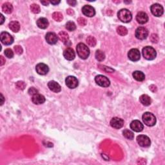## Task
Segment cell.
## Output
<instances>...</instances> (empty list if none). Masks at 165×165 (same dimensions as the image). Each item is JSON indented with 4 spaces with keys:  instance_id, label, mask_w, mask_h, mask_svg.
I'll return each instance as SVG.
<instances>
[{
    "instance_id": "52a82bcc",
    "label": "cell",
    "mask_w": 165,
    "mask_h": 165,
    "mask_svg": "<svg viewBox=\"0 0 165 165\" xmlns=\"http://www.w3.org/2000/svg\"><path fill=\"white\" fill-rule=\"evenodd\" d=\"M148 36V30L145 27L140 26L135 30V37L140 40H143L147 38Z\"/></svg>"
},
{
    "instance_id": "bcb514c9",
    "label": "cell",
    "mask_w": 165,
    "mask_h": 165,
    "mask_svg": "<svg viewBox=\"0 0 165 165\" xmlns=\"http://www.w3.org/2000/svg\"><path fill=\"white\" fill-rule=\"evenodd\" d=\"M1 99H2V101H1V105H2L3 104V100H4V97H3V95H2V94H1Z\"/></svg>"
},
{
    "instance_id": "d6a6232c",
    "label": "cell",
    "mask_w": 165,
    "mask_h": 165,
    "mask_svg": "<svg viewBox=\"0 0 165 165\" xmlns=\"http://www.w3.org/2000/svg\"><path fill=\"white\" fill-rule=\"evenodd\" d=\"M30 10L34 14H38L40 12V7L38 4H32L30 6Z\"/></svg>"
},
{
    "instance_id": "5bb4252c",
    "label": "cell",
    "mask_w": 165,
    "mask_h": 165,
    "mask_svg": "<svg viewBox=\"0 0 165 165\" xmlns=\"http://www.w3.org/2000/svg\"><path fill=\"white\" fill-rule=\"evenodd\" d=\"M144 126L142 124V123L138 120H134L131 122L130 123V128H131L133 131L136 132H140L143 130Z\"/></svg>"
},
{
    "instance_id": "60d3db41",
    "label": "cell",
    "mask_w": 165,
    "mask_h": 165,
    "mask_svg": "<svg viewBox=\"0 0 165 165\" xmlns=\"http://www.w3.org/2000/svg\"><path fill=\"white\" fill-rule=\"evenodd\" d=\"M5 63V60L2 55H1V56H0V65L3 66Z\"/></svg>"
},
{
    "instance_id": "f6af8a7d",
    "label": "cell",
    "mask_w": 165,
    "mask_h": 165,
    "mask_svg": "<svg viewBox=\"0 0 165 165\" xmlns=\"http://www.w3.org/2000/svg\"><path fill=\"white\" fill-rule=\"evenodd\" d=\"M0 17H1V20H0V21H1V22H0V24H1V25H2V24L3 23L4 21H5V18H4V16L2 14L0 15Z\"/></svg>"
},
{
    "instance_id": "7402d4cb",
    "label": "cell",
    "mask_w": 165,
    "mask_h": 165,
    "mask_svg": "<svg viewBox=\"0 0 165 165\" xmlns=\"http://www.w3.org/2000/svg\"><path fill=\"white\" fill-rule=\"evenodd\" d=\"M139 101L141 103L145 106H149L151 103V98L146 94H143L141 95L139 97Z\"/></svg>"
},
{
    "instance_id": "83f0119b",
    "label": "cell",
    "mask_w": 165,
    "mask_h": 165,
    "mask_svg": "<svg viewBox=\"0 0 165 165\" xmlns=\"http://www.w3.org/2000/svg\"><path fill=\"white\" fill-rule=\"evenodd\" d=\"M123 134L124 137H126L127 139L132 140L134 138V133H133L132 131H130V130H128V129L124 130L123 132Z\"/></svg>"
},
{
    "instance_id": "2e32d148",
    "label": "cell",
    "mask_w": 165,
    "mask_h": 165,
    "mask_svg": "<svg viewBox=\"0 0 165 165\" xmlns=\"http://www.w3.org/2000/svg\"><path fill=\"white\" fill-rule=\"evenodd\" d=\"M45 39L49 44L54 45L57 42L58 36L54 32H49L46 34Z\"/></svg>"
},
{
    "instance_id": "74e56055",
    "label": "cell",
    "mask_w": 165,
    "mask_h": 165,
    "mask_svg": "<svg viewBox=\"0 0 165 165\" xmlns=\"http://www.w3.org/2000/svg\"><path fill=\"white\" fill-rule=\"evenodd\" d=\"M78 22L81 26H85L87 25V20H85L83 18H78Z\"/></svg>"
},
{
    "instance_id": "8fae6325",
    "label": "cell",
    "mask_w": 165,
    "mask_h": 165,
    "mask_svg": "<svg viewBox=\"0 0 165 165\" xmlns=\"http://www.w3.org/2000/svg\"><path fill=\"white\" fill-rule=\"evenodd\" d=\"M128 57L132 62H137L140 60L141 54L139 50L137 49H132L128 53Z\"/></svg>"
},
{
    "instance_id": "8d00e7d4",
    "label": "cell",
    "mask_w": 165,
    "mask_h": 165,
    "mask_svg": "<svg viewBox=\"0 0 165 165\" xmlns=\"http://www.w3.org/2000/svg\"><path fill=\"white\" fill-rule=\"evenodd\" d=\"M14 50H15L16 53V54L18 55H20L23 53L22 47H21V46H19V45H16V46L14 47Z\"/></svg>"
},
{
    "instance_id": "d4e9b609",
    "label": "cell",
    "mask_w": 165,
    "mask_h": 165,
    "mask_svg": "<svg viewBox=\"0 0 165 165\" xmlns=\"http://www.w3.org/2000/svg\"><path fill=\"white\" fill-rule=\"evenodd\" d=\"M9 28L14 32H18L20 29V25L18 21H13L9 23Z\"/></svg>"
},
{
    "instance_id": "ac0fdd59",
    "label": "cell",
    "mask_w": 165,
    "mask_h": 165,
    "mask_svg": "<svg viewBox=\"0 0 165 165\" xmlns=\"http://www.w3.org/2000/svg\"><path fill=\"white\" fill-rule=\"evenodd\" d=\"M63 55L66 60L68 61H72L74 60L76 57L75 52L72 48H67L63 52Z\"/></svg>"
},
{
    "instance_id": "9c48e42d",
    "label": "cell",
    "mask_w": 165,
    "mask_h": 165,
    "mask_svg": "<svg viewBox=\"0 0 165 165\" xmlns=\"http://www.w3.org/2000/svg\"><path fill=\"white\" fill-rule=\"evenodd\" d=\"M150 10L152 14L156 17L161 16L163 14L164 12L163 7H162L160 4L158 3H155L151 5L150 7Z\"/></svg>"
},
{
    "instance_id": "f1b7e54d",
    "label": "cell",
    "mask_w": 165,
    "mask_h": 165,
    "mask_svg": "<svg viewBox=\"0 0 165 165\" xmlns=\"http://www.w3.org/2000/svg\"><path fill=\"white\" fill-rule=\"evenodd\" d=\"M117 32L120 36H126L128 34V30L126 27H124L123 26H119L117 28Z\"/></svg>"
},
{
    "instance_id": "d590c367",
    "label": "cell",
    "mask_w": 165,
    "mask_h": 165,
    "mask_svg": "<svg viewBox=\"0 0 165 165\" xmlns=\"http://www.w3.org/2000/svg\"><path fill=\"white\" fill-rule=\"evenodd\" d=\"M28 94H30V95H35L36 94H38V90H37L36 89H35V88H34V87H31V88H30V89H28Z\"/></svg>"
},
{
    "instance_id": "4fadbf2b",
    "label": "cell",
    "mask_w": 165,
    "mask_h": 165,
    "mask_svg": "<svg viewBox=\"0 0 165 165\" xmlns=\"http://www.w3.org/2000/svg\"><path fill=\"white\" fill-rule=\"evenodd\" d=\"M36 70L37 73L39 75H46V74L49 72V68L46 64L45 63H39L36 66Z\"/></svg>"
},
{
    "instance_id": "5b68a950",
    "label": "cell",
    "mask_w": 165,
    "mask_h": 165,
    "mask_svg": "<svg viewBox=\"0 0 165 165\" xmlns=\"http://www.w3.org/2000/svg\"><path fill=\"white\" fill-rule=\"evenodd\" d=\"M0 39L1 43L5 45H10L14 42V38L9 33L7 32H3L0 34Z\"/></svg>"
},
{
    "instance_id": "1f68e13d",
    "label": "cell",
    "mask_w": 165,
    "mask_h": 165,
    "mask_svg": "<svg viewBox=\"0 0 165 165\" xmlns=\"http://www.w3.org/2000/svg\"><path fill=\"white\" fill-rule=\"evenodd\" d=\"M52 18L55 21H61L63 20V15L61 12H54L52 14Z\"/></svg>"
},
{
    "instance_id": "7bdbcfd3",
    "label": "cell",
    "mask_w": 165,
    "mask_h": 165,
    "mask_svg": "<svg viewBox=\"0 0 165 165\" xmlns=\"http://www.w3.org/2000/svg\"><path fill=\"white\" fill-rule=\"evenodd\" d=\"M50 3H52V5H56L60 3V1H50Z\"/></svg>"
},
{
    "instance_id": "ee69618b",
    "label": "cell",
    "mask_w": 165,
    "mask_h": 165,
    "mask_svg": "<svg viewBox=\"0 0 165 165\" xmlns=\"http://www.w3.org/2000/svg\"><path fill=\"white\" fill-rule=\"evenodd\" d=\"M41 3L43 5H45V6H47V5H49L50 1H41Z\"/></svg>"
},
{
    "instance_id": "277c9868",
    "label": "cell",
    "mask_w": 165,
    "mask_h": 165,
    "mask_svg": "<svg viewBox=\"0 0 165 165\" xmlns=\"http://www.w3.org/2000/svg\"><path fill=\"white\" fill-rule=\"evenodd\" d=\"M142 119L144 123L148 126H153L156 123V118L150 112H145L143 115Z\"/></svg>"
},
{
    "instance_id": "836d02e7",
    "label": "cell",
    "mask_w": 165,
    "mask_h": 165,
    "mask_svg": "<svg viewBox=\"0 0 165 165\" xmlns=\"http://www.w3.org/2000/svg\"><path fill=\"white\" fill-rule=\"evenodd\" d=\"M25 87L26 84L23 81H18L16 83V87L18 90H23L25 89Z\"/></svg>"
},
{
    "instance_id": "f35d334b",
    "label": "cell",
    "mask_w": 165,
    "mask_h": 165,
    "mask_svg": "<svg viewBox=\"0 0 165 165\" xmlns=\"http://www.w3.org/2000/svg\"><path fill=\"white\" fill-rule=\"evenodd\" d=\"M150 39H151V41L152 43H157L158 41V36L157 34H151V36L150 37Z\"/></svg>"
},
{
    "instance_id": "7a4b0ae2",
    "label": "cell",
    "mask_w": 165,
    "mask_h": 165,
    "mask_svg": "<svg viewBox=\"0 0 165 165\" xmlns=\"http://www.w3.org/2000/svg\"><path fill=\"white\" fill-rule=\"evenodd\" d=\"M118 16L119 20L123 23H129L132 19L131 12L126 9H123L119 10L118 13Z\"/></svg>"
},
{
    "instance_id": "30bf717a",
    "label": "cell",
    "mask_w": 165,
    "mask_h": 165,
    "mask_svg": "<svg viewBox=\"0 0 165 165\" xmlns=\"http://www.w3.org/2000/svg\"><path fill=\"white\" fill-rule=\"evenodd\" d=\"M65 83L66 86H67L69 89H74L78 87L79 85V82L78 79L74 76H68L65 79Z\"/></svg>"
},
{
    "instance_id": "4dcf8cb0",
    "label": "cell",
    "mask_w": 165,
    "mask_h": 165,
    "mask_svg": "<svg viewBox=\"0 0 165 165\" xmlns=\"http://www.w3.org/2000/svg\"><path fill=\"white\" fill-rule=\"evenodd\" d=\"M66 28L69 31H74L76 30V25L73 21H68L66 24Z\"/></svg>"
},
{
    "instance_id": "44dd1931",
    "label": "cell",
    "mask_w": 165,
    "mask_h": 165,
    "mask_svg": "<svg viewBox=\"0 0 165 165\" xmlns=\"http://www.w3.org/2000/svg\"><path fill=\"white\" fill-rule=\"evenodd\" d=\"M37 25H38V26L39 28L45 29V28H47L49 25V21H48L46 18H39V19H38V21H37Z\"/></svg>"
},
{
    "instance_id": "f546056e",
    "label": "cell",
    "mask_w": 165,
    "mask_h": 165,
    "mask_svg": "<svg viewBox=\"0 0 165 165\" xmlns=\"http://www.w3.org/2000/svg\"><path fill=\"white\" fill-rule=\"evenodd\" d=\"M87 43L89 46L94 47L96 45V39L93 36H89L87 38Z\"/></svg>"
},
{
    "instance_id": "d6986e66",
    "label": "cell",
    "mask_w": 165,
    "mask_h": 165,
    "mask_svg": "<svg viewBox=\"0 0 165 165\" xmlns=\"http://www.w3.org/2000/svg\"><path fill=\"white\" fill-rule=\"evenodd\" d=\"M48 87H49V89L51 90V91L55 93H58L61 92V90H62V87H61L60 84L54 81H50L49 83H48Z\"/></svg>"
},
{
    "instance_id": "cb8c5ba5",
    "label": "cell",
    "mask_w": 165,
    "mask_h": 165,
    "mask_svg": "<svg viewBox=\"0 0 165 165\" xmlns=\"http://www.w3.org/2000/svg\"><path fill=\"white\" fill-rule=\"evenodd\" d=\"M58 38L65 44H67V43L69 42V36L68 34L66 32L62 31L58 34Z\"/></svg>"
},
{
    "instance_id": "4316f807",
    "label": "cell",
    "mask_w": 165,
    "mask_h": 165,
    "mask_svg": "<svg viewBox=\"0 0 165 165\" xmlns=\"http://www.w3.org/2000/svg\"><path fill=\"white\" fill-rule=\"evenodd\" d=\"M95 58L98 61V62H103V61L105 60V54L103 51L100 50H97L96 52H95Z\"/></svg>"
},
{
    "instance_id": "ab89813d",
    "label": "cell",
    "mask_w": 165,
    "mask_h": 165,
    "mask_svg": "<svg viewBox=\"0 0 165 165\" xmlns=\"http://www.w3.org/2000/svg\"><path fill=\"white\" fill-rule=\"evenodd\" d=\"M67 3L69 5H70V6L74 7L76 5L77 1H75V0H68V1H67Z\"/></svg>"
},
{
    "instance_id": "603a6c76",
    "label": "cell",
    "mask_w": 165,
    "mask_h": 165,
    "mask_svg": "<svg viewBox=\"0 0 165 165\" xmlns=\"http://www.w3.org/2000/svg\"><path fill=\"white\" fill-rule=\"evenodd\" d=\"M132 76L133 77H134V78L135 79V80L137 81H144L145 79V75L144 74V73L141 71L137 70V71L134 72Z\"/></svg>"
},
{
    "instance_id": "9a60e30c",
    "label": "cell",
    "mask_w": 165,
    "mask_h": 165,
    "mask_svg": "<svg viewBox=\"0 0 165 165\" xmlns=\"http://www.w3.org/2000/svg\"><path fill=\"white\" fill-rule=\"evenodd\" d=\"M111 126L116 129L121 128L124 125V121L119 118H114L110 121Z\"/></svg>"
},
{
    "instance_id": "7c38bea8",
    "label": "cell",
    "mask_w": 165,
    "mask_h": 165,
    "mask_svg": "<svg viewBox=\"0 0 165 165\" xmlns=\"http://www.w3.org/2000/svg\"><path fill=\"white\" fill-rule=\"evenodd\" d=\"M82 12L85 16L89 18L94 16L95 14V9L90 5H85L82 8Z\"/></svg>"
},
{
    "instance_id": "484cf974",
    "label": "cell",
    "mask_w": 165,
    "mask_h": 165,
    "mask_svg": "<svg viewBox=\"0 0 165 165\" xmlns=\"http://www.w3.org/2000/svg\"><path fill=\"white\" fill-rule=\"evenodd\" d=\"M2 10L6 14H10L13 10V7L10 3H5L2 6Z\"/></svg>"
},
{
    "instance_id": "ffe728a7",
    "label": "cell",
    "mask_w": 165,
    "mask_h": 165,
    "mask_svg": "<svg viewBox=\"0 0 165 165\" xmlns=\"http://www.w3.org/2000/svg\"><path fill=\"white\" fill-rule=\"evenodd\" d=\"M32 102L34 104H36V105H41V104H43L45 102V97L43 95L38 93V94L32 95Z\"/></svg>"
},
{
    "instance_id": "3957f363",
    "label": "cell",
    "mask_w": 165,
    "mask_h": 165,
    "mask_svg": "<svg viewBox=\"0 0 165 165\" xmlns=\"http://www.w3.org/2000/svg\"><path fill=\"white\" fill-rule=\"evenodd\" d=\"M142 53L143 57L147 60H153L155 59L157 55L156 50L153 47L149 46L143 48Z\"/></svg>"
},
{
    "instance_id": "ba28073f",
    "label": "cell",
    "mask_w": 165,
    "mask_h": 165,
    "mask_svg": "<svg viewBox=\"0 0 165 165\" xmlns=\"http://www.w3.org/2000/svg\"><path fill=\"white\" fill-rule=\"evenodd\" d=\"M137 142L142 147H148L151 145V141L148 136L145 135H139L137 137Z\"/></svg>"
},
{
    "instance_id": "6da1fadb",
    "label": "cell",
    "mask_w": 165,
    "mask_h": 165,
    "mask_svg": "<svg viewBox=\"0 0 165 165\" xmlns=\"http://www.w3.org/2000/svg\"><path fill=\"white\" fill-rule=\"evenodd\" d=\"M76 50L78 55L81 59L86 60L89 57L90 55V49L85 44L83 43H79L77 45Z\"/></svg>"
},
{
    "instance_id": "b9f144b4",
    "label": "cell",
    "mask_w": 165,
    "mask_h": 165,
    "mask_svg": "<svg viewBox=\"0 0 165 165\" xmlns=\"http://www.w3.org/2000/svg\"><path fill=\"white\" fill-rule=\"evenodd\" d=\"M66 12H67V14L69 15H72V14H74V13L73 11V10H72L70 9H69L66 10Z\"/></svg>"
},
{
    "instance_id": "e0dca14e",
    "label": "cell",
    "mask_w": 165,
    "mask_h": 165,
    "mask_svg": "<svg viewBox=\"0 0 165 165\" xmlns=\"http://www.w3.org/2000/svg\"><path fill=\"white\" fill-rule=\"evenodd\" d=\"M136 20L141 25H143L148 22V16L146 13L144 12H139L136 16Z\"/></svg>"
},
{
    "instance_id": "e575fe53",
    "label": "cell",
    "mask_w": 165,
    "mask_h": 165,
    "mask_svg": "<svg viewBox=\"0 0 165 165\" xmlns=\"http://www.w3.org/2000/svg\"><path fill=\"white\" fill-rule=\"evenodd\" d=\"M5 55L8 58H12L14 57V52H12V50L10 49H7L5 50Z\"/></svg>"
},
{
    "instance_id": "8992f818",
    "label": "cell",
    "mask_w": 165,
    "mask_h": 165,
    "mask_svg": "<svg viewBox=\"0 0 165 165\" xmlns=\"http://www.w3.org/2000/svg\"><path fill=\"white\" fill-rule=\"evenodd\" d=\"M95 81L98 85L102 87H108L110 85L108 78L103 75H98L95 77Z\"/></svg>"
}]
</instances>
